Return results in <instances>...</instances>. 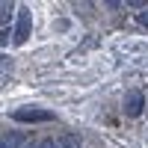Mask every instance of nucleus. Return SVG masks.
Returning <instances> with one entry per match:
<instances>
[{"mask_svg":"<svg viewBox=\"0 0 148 148\" xmlns=\"http://www.w3.org/2000/svg\"><path fill=\"white\" fill-rule=\"evenodd\" d=\"M12 119L21 121V125H39V121H51L53 113L51 110H39V107H21L12 113Z\"/></svg>","mask_w":148,"mask_h":148,"instance_id":"nucleus-1","label":"nucleus"},{"mask_svg":"<svg viewBox=\"0 0 148 148\" xmlns=\"http://www.w3.org/2000/svg\"><path fill=\"white\" fill-rule=\"evenodd\" d=\"M30 30H33L30 9H18V18H15V36H12V42H15V45H24V42L30 39Z\"/></svg>","mask_w":148,"mask_h":148,"instance_id":"nucleus-2","label":"nucleus"},{"mask_svg":"<svg viewBox=\"0 0 148 148\" xmlns=\"http://www.w3.org/2000/svg\"><path fill=\"white\" fill-rule=\"evenodd\" d=\"M142 110H145V95L142 92H130L127 101H125V113L130 119H136V116H142Z\"/></svg>","mask_w":148,"mask_h":148,"instance_id":"nucleus-3","label":"nucleus"},{"mask_svg":"<svg viewBox=\"0 0 148 148\" xmlns=\"http://www.w3.org/2000/svg\"><path fill=\"white\" fill-rule=\"evenodd\" d=\"M56 148H80V136L77 133H62L56 139Z\"/></svg>","mask_w":148,"mask_h":148,"instance_id":"nucleus-4","label":"nucleus"},{"mask_svg":"<svg viewBox=\"0 0 148 148\" xmlns=\"http://www.w3.org/2000/svg\"><path fill=\"white\" fill-rule=\"evenodd\" d=\"M24 142H27V139H24L21 136V133H6V136H3V148H24Z\"/></svg>","mask_w":148,"mask_h":148,"instance_id":"nucleus-5","label":"nucleus"},{"mask_svg":"<svg viewBox=\"0 0 148 148\" xmlns=\"http://www.w3.org/2000/svg\"><path fill=\"white\" fill-rule=\"evenodd\" d=\"M24 148H56V139H45V136L27 139V145H24Z\"/></svg>","mask_w":148,"mask_h":148,"instance_id":"nucleus-6","label":"nucleus"},{"mask_svg":"<svg viewBox=\"0 0 148 148\" xmlns=\"http://www.w3.org/2000/svg\"><path fill=\"white\" fill-rule=\"evenodd\" d=\"M139 24H142V27H148V12H139Z\"/></svg>","mask_w":148,"mask_h":148,"instance_id":"nucleus-7","label":"nucleus"}]
</instances>
